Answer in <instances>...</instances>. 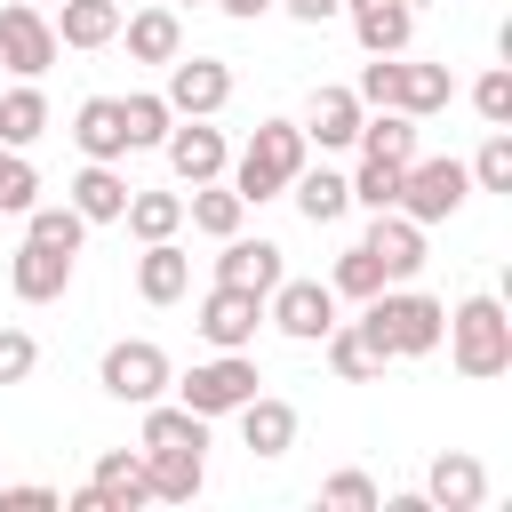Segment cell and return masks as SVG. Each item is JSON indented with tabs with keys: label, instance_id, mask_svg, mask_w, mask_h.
<instances>
[{
	"label": "cell",
	"instance_id": "cell-1",
	"mask_svg": "<svg viewBox=\"0 0 512 512\" xmlns=\"http://www.w3.org/2000/svg\"><path fill=\"white\" fill-rule=\"evenodd\" d=\"M360 328L384 344V360H424V352H440V336H448V304L424 296V288H408V280H392V288H376V296L360 304Z\"/></svg>",
	"mask_w": 512,
	"mask_h": 512
},
{
	"label": "cell",
	"instance_id": "cell-2",
	"mask_svg": "<svg viewBox=\"0 0 512 512\" xmlns=\"http://www.w3.org/2000/svg\"><path fill=\"white\" fill-rule=\"evenodd\" d=\"M312 160V136L296 128V120H256V136L232 152V168H224V184L248 200V208H264V200H280L288 192V176Z\"/></svg>",
	"mask_w": 512,
	"mask_h": 512
},
{
	"label": "cell",
	"instance_id": "cell-3",
	"mask_svg": "<svg viewBox=\"0 0 512 512\" xmlns=\"http://www.w3.org/2000/svg\"><path fill=\"white\" fill-rule=\"evenodd\" d=\"M448 360L472 376V384H488V376H504L512 368V312H504V296H464L456 312H448Z\"/></svg>",
	"mask_w": 512,
	"mask_h": 512
},
{
	"label": "cell",
	"instance_id": "cell-4",
	"mask_svg": "<svg viewBox=\"0 0 512 512\" xmlns=\"http://www.w3.org/2000/svg\"><path fill=\"white\" fill-rule=\"evenodd\" d=\"M464 200H472V168H464V160H424V152H416V160L400 168V200H392V208L416 216V224L432 232V224H448Z\"/></svg>",
	"mask_w": 512,
	"mask_h": 512
},
{
	"label": "cell",
	"instance_id": "cell-5",
	"mask_svg": "<svg viewBox=\"0 0 512 512\" xmlns=\"http://www.w3.org/2000/svg\"><path fill=\"white\" fill-rule=\"evenodd\" d=\"M96 384H104L112 400L144 408V400H160V392L176 384V368H168V352H160L152 336H120V344H104V360H96Z\"/></svg>",
	"mask_w": 512,
	"mask_h": 512
},
{
	"label": "cell",
	"instance_id": "cell-6",
	"mask_svg": "<svg viewBox=\"0 0 512 512\" xmlns=\"http://www.w3.org/2000/svg\"><path fill=\"white\" fill-rule=\"evenodd\" d=\"M248 392H264V376H256V360L248 352H216V360H192V376H176V400L192 408V416H232Z\"/></svg>",
	"mask_w": 512,
	"mask_h": 512
},
{
	"label": "cell",
	"instance_id": "cell-7",
	"mask_svg": "<svg viewBox=\"0 0 512 512\" xmlns=\"http://www.w3.org/2000/svg\"><path fill=\"white\" fill-rule=\"evenodd\" d=\"M264 320L288 336V344H320L328 328H336V288L328 280H272V296H264Z\"/></svg>",
	"mask_w": 512,
	"mask_h": 512
},
{
	"label": "cell",
	"instance_id": "cell-8",
	"mask_svg": "<svg viewBox=\"0 0 512 512\" xmlns=\"http://www.w3.org/2000/svg\"><path fill=\"white\" fill-rule=\"evenodd\" d=\"M56 56H64V48H56V24H48V8H40V0H8V8H0V72H16V80H40Z\"/></svg>",
	"mask_w": 512,
	"mask_h": 512
},
{
	"label": "cell",
	"instance_id": "cell-9",
	"mask_svg": "<svg viewBox=\"0 0 512 512\" xmlns=\"http://www.w3.org/2000/svg\"><path fill=\"white\" fill-rule=\"evenodd\" d=\"M160 96H168L176 120H216V112L232 104V64H224V56H176Z\"/></svg>",
	"mask_w": 512,
	"mask_h": 512
},
{
	"label": "cell",
	"instance_id": "cell-10",
	"mask_svg": "<svg viewBox=\"0 0 512 512\" xmlns=\"http://www.w3.org/2000/svg\"><path fill=\"white\" fill-rule=\"evenodd\" d=\"M192 328H200L216 352H248V344H256V328H264V296H256V288H232V280H216V288L200 296Z\"/></svg>",
	"mask_w": 512,
	"mask_h": 512
},
{
	"label": "cell",
	"instance_id": "cell-11",
	"mask_svg": "<svg viewBox=\"0 0 512 512\" xmlns=\"http://www.w3.org/2000/svg\"><path fill=\"white\" fill-rule=\"evenodd\" d=\"M160 152H168V168H176L184 192H192V184H216V176L232 168V144H224V128H208V120H176V128L160 136Z\"/></svg>",
	"mask_w": 512,
	"mask_h": 512
},
{
	"label": "cell",
	"instance_id": "cell-12",
	"mask_svg": "<svg viewBox=\"0 0 512 512\" xmlns=\"http://www.w3.org/2000/svg\"><path fill=\"white\" fill-rule=\"evenodd\" d=\"M360 112H368V104H360L344 80H320V88L304 96V120H296V128H304L320 152H352V136H360Z\"/></svg>",
	"mask_w": 512,
	"mask_h": 512
},
{
	"label": "cell",
	"instance_id": "cell-13",
	"mask_svg": "<svg viewBox=\"0 0 512 512\" xmlns=\"http://www.w3.org/2000/svg\"><path fill=\"white\" fill-rule=\"evenodd\" d=\"M360 248L384 264V288L424 272V224H416V216H400V208H376V224H368V240H360Z\"/></svg>",
	"mask_w": 512,
	"mask_h": 512
},
{
	"label": "cell",
	"instance_id": "cell-14",
	"mask_svg": "<svg viewBox=\"0 0 512 512\" xmlns=\"http://www.w3.org/2000/svg\"><path fill=\"white\" fill-rule=\"evenodd\" d=\"M344 16L368 56H408V40H416V0H344Z\"/></svg>",
	"mask_w": 512,
	"mask_h": 512
},
{
	"label": "cell",
	"instance_id": "cell-15",
	"mask_svg": "<svg viewBox=\"0 0 512 512\" xmlns=\"http://www.w3.org/2000/svg\"><path fill=\"white\" fill-rule=\"evenodd\" d=\"M232 416H240V448H248V456H264V464H272V456H288V448H296V408H288L280 392H248Z\"/></svg>",
	"mask_w": 512,
	"mask_h": 512
},
{
	"label": "cell",
	"instance_id": "cell-16",
	"mask_svg": "<svg viewBox=\"0 0 512 512\" xmlns=\"http://www.w3.org/2000/svg\"><path fill=\"white\" fill-rule=\"evenodd\" d=\"M424 496H432V512H480L488 504V464L464 456V448H448V456H432Z\"/></svg>",
	"mask_w": 512,
	"mask_h": 512
},
{
	"label": "cell",
	"instance_id": "cell-17",
	"mask_svg": "<svg viewBox=\"0 0 512 512\" xmlns=\"http://www.w3.org/2000/svg\"><path fill=\"white\" fill-rule=\"evenodd\" d=\"M8 288H16V304H56V296L72 288V256H64V248L24 240V248L8 256Z\"/></svg>",
	"mask_w": 512,
	"mask_h": 512
},
{
	"label": "cell",
	"instance_id": "cell-18",
	"mask_svg": "<svg viewBox=\"0 0 512 512\" xmlns=\"http://www.w3.org/2000/svg\"><path fill=\"white\" fill-rule=\"evenodd\" d=\"M120 40H128L136 64H176V56H184V16H176L168 0H152V8L120 16Z\"/></svg>",
	"mask_w": 512,
	"mask_h": 512
},
{
	"label": "cell",
	"instance_id": "cell-19",
	"mask_svg": "<svg viewBox=\"0 0 512 512\" xmlns=\"http://www.w3.org/2000/svg\"><path fill=\"white\" fill-rule=\"evenodd\" d=\"M288 200H296V216H304V224H344V216H352V176H344V168H312V160H304V168L288 176Z\"/></svg>",
	"mask_w": 512,
	"mask_h": 512
},
{
	"label": "cell",
	"instance_id": "cell-20",
	"mask_svg": "<svg viewBox=\"0 0 512 512\" xmlns=\"http://www.w3.org/2000/svg\"><path fill=\"white\" fill-rule=\"evenodd\" d=\"M88 488H96V504H104V512H136V504H152L144 448H104V456H96V472H88Z\"/></svg>",
	"mask_w": 512,
	"mask_h": 512
},
{
	"label": "cell",
	"instance_id": "cell-21",
	"mask_svg": "<svg viewBox=\"0 0 512 512\" xmlns=\"http://www.w3.org/2000/svg\"><path fill=\"white\" fill-rule=\"evenodd\" d=\"M120 0H56L48 24H56V48H112L120 40Z\"/></svg>",
	"mask_w": 512,
	"mask_h": 512
},
{
	"label": "cell",
	"instance_id": "cell-22",
	"mask_svg": "<svg viewBox=\"0 0 512 512\" xmlns=\"http://www.w3.org/2000/svg\"><path fill=\"white\" fill-rule=\"evenodd\" d=\"M128 192H136V184L120 176V160H88V168H80V176L64 184V200H72V208H80L88 224H120Z\"/></svg>",
	"mask_w": 512,
	"mask_h": 512
},
{
	"label": "cell",
	"instance_id": "cell-23",
	"mask_svg": "<svg viewBox=\"0 0 512 512\" xmlns=\"http://www.w3.org/2000/svg\"><path fill=\"white\" fill-rule=\"evenodd\" d=\"M144 480H152V504H192L208 488V456L200 448H144Z\"/></svg>",
	"mask_w": 512,
	"mask_h": 512
},
{
	"label": "cell",
	"instance_id": "cell-24",
	"mask_svg": "<svg viewBox=\"0 0 512 512\" xmlns=\"http://www.w3.org/2000/svg\"><path fill=\"white\" fill-rule=\"evenodd\" d=\"M216 280L272 296V280H280V248H272V240H248V232H232V240H216Z\"/></svg>",
	"mask_w": 512,
	"mask_h": 512
},
{
	"label": "cell",
	"instance_id": "cell-25",
	"mask_svg": "<svg viewBox=\"0 0 512 512\" xmlns=\"http://www.w3.org/2000/svg\"><path fill=\"white\" fill-rule=\"evenodd\" d=\"M456 96V80H448V64H392V112H408V120H432L440 104Z\"/></svg>",
	"mask_w": 512,
	"mask_h": 512
},
{
	"label": "cell",
	"instance_id": "cell-26",
	"mask_svg": "<svg viewBox=\"0 0 512 512\" xmlns=\"http://www.w3.org/2000/svg\"><path fill=\"white\" fill-rule=\"evenodd\" d=\"M72 144L88 160H128V128H120V96H80L72 112Z\"/></svg>",
	"mask_w": 512,
	"mask_h": 512
},
{
	"label": "cell",
	"instance_id": "cell-27",
	"mask_svg": "<svg viewBox=\"0 0 512 512\" xmlns=\"http://www.w3.org/2000/svg\"><path fill=\"white\" fill-rule=\"evenodd\" d=\"M192 288V256L176 248V240H144V256H136V296L144 304H176Z\"/></svg>",
	"mask_w": 512,
	"mask_h": 512
},
{
	"label": "cell",
	"instance_id": "cell-28",
	"mask_svg": "<svg viewBox=\"0 0 512 512\" xmlns=\"http://www.w3.org/2000/svg\"><path fill=\"white\" fill-rule=\"evenodd\" d=\"M320 344H328V368H336L344 384H376V376L392 368V360H384V344H376V336H368L360 320H336V328H328Z\"/></svg>",
	"mask_w": 512,
	"mask_h": 512
},
{
	"label": "cell",
	"instance_id": "cell-29",
	"mask_svg": "<svg viewBox=\"0 0 512 512\" xmlns=\"http://www.w3.org/2000/svg\"><path fill=\"white\" fill-rule=\"evenodd\" d=\"M184 224L208 232V240H232V232L248 224V200H240L224 176H216V184H192V192H184Z\"/></svg>",
	"mask_w": 512,
	"mask_h": 512
},
{
	"label": "cell",
	"instance_id": "cell-30",
	"mask_svg": "<svg viewBox=\"0 0 512 512\" xmlns=\"http://www.w3.org/2000/svg\"><path fill=\"white\" fill-rule=\"evenodd\" d=\"M144 448H200L208 456V416H192L184 400H144Z\"/></svg>",
	"mask_w": 512,
	"mask_h": 512
},
{
	"label": "cell",
	"instance_id": "cell-31",
	"mask_svg": "<svg viewBox=\"0 0 512 512\" xmlns=\"http://www.w3.org/2000/svg\"><path fill=\"white\" fill-rule=\"evenodd\" d=\"M40 136H48V96H40V80H16L0 96V144L8 152H32Z\"/></svg>",
	"mask_w": 512,
	"mask_h": 512
},
{
	"label": "cell",
	"instance_id": "cell-32",
	"mask_svg": "<svg viewBox=\"0 0 512 512\" xmlns=\"http://www.w3.org/2000/svg\"><path fill=\"white\" fill-rule=\"evenodd\" d=\"M24 240H40V248H64V256H80V240H88V216H80L72 200H32V208H24Z\"/></svg>",
	"mask_w": 512,
	"mask_h": 512
},
{
	"label": "cell",
	"instance_id": "cell-33",
	"mask_svg": "<svg viewBox=\"0 0 512 512\" xmlns=\"http://www.w3.org/2000/svg\"><path fill=\"white\" fill-rule=\"evenodd\" d=\"M120 224H128L136 240H176V232H184V192H128Z\"/></svg>",
	"mask_w": 512,
	"mask_h": 512
},
{
	"label": "cell",
	"instance_id": "cell-34",
	"mask_svg": "<svg viewBox=\"0 0 512 512\" xmlns=\"http://www.w3.org/2000/svg\"><path fill=\"white\" fill-rule=\"evenodd\" d=\"M120 128H128V152H144V144H160L176 128V112H168L160 88H136V96H120Z\"/></svg>",
	"mask_w": 512,
	"mask_h": 512
},
{
	"label": "cell",
	"instance_id": "cell-35",
	"mask_svg": "<svg viewBox=\"0 0 512 512\" xmlns=\"http://www.w3.org/2000/svg\"><path fill=\"white\" fill-rule=\"evenodd\" d=\"M328 288H336V304H368V296L384 288V264H376V256H368L360 240H352V248L336 256V272H328Z\"/></svg>",
	"mask_w": 512,
	"mask_h": 512
},
{
	"label": "cell",
	"instance_id": "cell-36",
	"mask_svg": "<svg viewBox=\"0 0 512 512\" xmlns=\"http://www.w3.org/2000/svg\"><path fill=\"white\" fill-rule=\"evenodd\" d=\"M392 200H400V160H368V152H360V168H352V208L376 216V208H392Z\"/></svg>",
	"mask_w": 512,
	"mask_h": 512
},
{
	"label": "cell",
	"instance_id": "cell-37",
	"mask_svg": "<svg viewBox=\"0 0 512 512\" xmlns=\"http://www.w3.org/2000/svg\"><path fill=\"white\" fill-rule=\"evenodd\" d=\"M464 168H472L480 192H512V128H488V144H480Z\"/></svg>",
	"mask_w": 512,
	"mask_h": 512
},
{
	"label": "cell",
	"instance_id": "cell-38",
	"mask_svg": "<svg viewBox=\"0 0 512 512\" xmlns=\"http://www.w3.org/2000/svg\"><path fill=\"white\" fill-rule=\"evenodd\" d=\"M32 200H40V168H32L24 152H8V144H0V216H24Z\"/></svg>",
	"mask_w": 512,
	"mask_h": 512
},
{
	"label": "cell",
	"instance_id": "cell-39",
	"mask_svg": "<svg viewBox=\"0 0 512 512\" xmlns=\"http://www.w3.org/2000/svg\"><path fill=\"white\" fill-rule=\"evenodd\" d=\"M320 504H328V512H376L384 488H376L368 472H328V480H320Z\"/></svg>",
	"mask_w": 512,
	"mask_h": 512
},
{
	"label": "cell",
	"instance_id": "cell-40",
	"mask_svg": "<svg viewBox=\"0 0 512 512\" xmlns=\"http://www.w3.org/2000/svg\"><path fill=\"white\" fill-rule=\"evenodd\" d=\"M472 112H480L488 128H512V72H504V64L472 80Z\"/></svg>",
	"mask_w": 512,
	"mask_h": 512
},
{
	"label": "cell",
	"instance_id": "cell-41",
	"mask_svg": "<svg viewBox=\"0 0 512 512\" xmlns=\"http://www.w3.org/2000/svg\"><path fill=\"white\" fill-rule=\"evenodd\" d=\"M40 368V336L32 328H0V384H24Z\"/></svg>",
	"mask_w": 512,
	"mask_h": 512
},
{
	"label": "cell",
	"instance_id": "cell-42",
	"mask_svg": "<svg viewBox=\"0 0 512 512\" xmlns=\"http://www.w3.org/2000/svg\"><path fill=\"white\" fill-rule=\"evenodd\" d=\"M64 496L48 488V480H24V488H0V512H56Z\"/></svg>",
	"mask_w": 512,
	"mask_h": 512
},
{
	"label": "cell",
	"instance_id": "cell-43",
	"mask_svg": "<svg viewBox=\"0 0 512 512\" xmlns=\"http://www.w3.org/2000/svg\"><path fill=\"white\" fill-rule=\"evenodd\" d=\"M272 8H288L296 24H328V16H344V0H272Z\"/></svg>",
	"mask_w": 512,
	"mask_h": 512
},
{
	"label": "cell",
	"instance_id": "cell-44",
	"mask_svg": "<svg viewBox=\"0 0 512 512\" xmlns=\"http://www.w3.org/2000/svg\"><path fill=\"white\" fill-rule=\"evenodd\" d=\"M232 24H256V16H272V0H216Z\"/></svg>",
	"mask_w": 512,
	"mask_h": 512
},
{
	"label": "cell",
	"instance_id": "cell-45",
	"mask_svg": "<svg viewBox=\"0 0 512 512\" xmlns=\"http://www.w3.org/2000/svg\"><path fill=\"white\" fill-rule=\"evenodd\" d=\"M168 8H192V0H168Z\"/></svg>",
	"mask_w": 512,
	"mask_h": 512
},
{
	"label": "cell",
	"instance_id": "cell-46",
	"mask_svg": "<svg viewBox=\"0 0 512 512\" xmlns=\"http://www.w3.org/2000/svg\"><path fill=\"white\" fill-rule=\"evenodd\" d=\"M40 8H56V0H40Z\"/></svg>",
	"mask_w": 512,
	"mask_h": 512
}]
</instances>
